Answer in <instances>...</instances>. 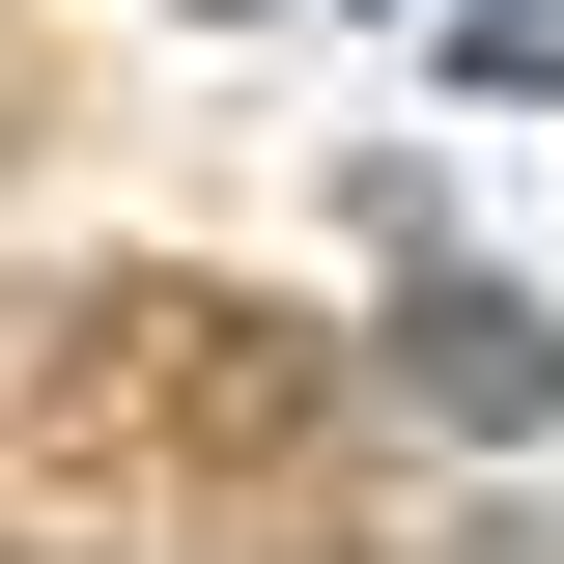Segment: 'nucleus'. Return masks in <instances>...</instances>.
Returning <instances> with one entry per match:
<instances>
[{
  "instance_id": "obj_1",
  "label": "nucleus",
  "mask_w": 564,
  "mask_h": 564,
  "mask_svg": "<svg viewBox=\"0 0 564 564\" xmlns=\"http://www.w3.org/2000/svg\"><path fill=\"white\" fill-rule=\"evenodd\" d=\"M29 423H57V452H282V423H311V339H254V311H226V282H113V311H57V339H29Z\"/></svg>"
},
{
  "instance_id": "obj_2",
  "label": "nucleus",
  "mask_w": 564,
  "mask_h": 564,
  "mask_svg": "<svg viewBox=\"0 0 564 564\" xmlns=\"http://www.w3.org/2000/svg\"><path fill=\"white\" fill-rule=\"evenodd\" d=\"M395 395H423V423H536L564 339H536V311H480V282H423V311H395Z\"/></svg>"
},
{
  "instance_id": "obj_3",
  "label": "nucleus",
  "mask_w": 564,
  "mask_h": 564,
  "mask_svg": "<svg viewBox=\"0 0 564 564\" xmlns=\"http://www.w3.org/2000/svg\"><path fill=\"white\" fill-rule=\"evenodd\" d=\"M452 85H508V113H564V0H480V57Z\"/></svg>"
}]
</instances>
